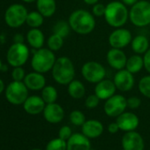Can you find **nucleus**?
Wrapping results in <instances>:
<instances>
[{
    "mask_svg": "<svg viewBox=\"0 0 150 150\" xmlns=\"http://www.w3.org/2000/svg\"><path fill=\"white\" fill-rule=\"evenodd\" d=\"M81 74L87 81L96 84L105 79L106 69L96 61H88L82 65Z\"/></svg>",
    "mask_w": 150,
    "mask_h": 150,
    "instance_id": "obj_8",
    "label": "nucleus"
},
{
    "mask_svg": "<svg viewBox=\"0 0 150 150\" xmlns=\"http://www.w3.org/2000/svg\"><path fill=\"white\" fill-rule=\"evenodd\" d=\"M139 91L145 97L150 98V75H146L139 81Z\"/></svg>",
    "mask_w": 150,
    "mask_h": 150,
    "instance_id": "obj_31",
    "label": "nucleus"
},
{
    "mask_svg": "<svg viewBox=\"0 0 150 150\" xmlns=\"http://www.w3.org/2000/svg\"><path fill=\"white\" fill-rule=\"evenodd\" d=\"M36 7L43 17L49 18L56 13L57 4L55 0H36Z\"/></svg>",
    "mask_w": 150,
    "mask_h": 150,
    "instance_id": "obj_22",
    "label": "nucleus"
},
{
    "mask_svg": "<svg viewBox=\"0 0 150 150\" xmlns=\"http://www.w3.org/2000/svg\"><path fill=\"white\" fill-rule=\"evenodd\" d=\"M132 40V34L128 29L118 28L111 32L109 36V43L111 48L123 49L129 45Z\"/></svg>",
    "mask_w": 150,
    "mask_h": 150,
    "instance_id": "obj_11",
    "label": "nucleus"
},
{
    "mask_svg": "<svg viewBox=\"0 0 150 150\" xmlns=\"http://www.w3.org/2000/svg\"><path fill=\"white\" fill-rule=\"evenodd\" d=\"M42 74L43 73L33 71L26 75L23 81L28 89L37 91V90L42 89L45 87L46 80Z\"/></svg>",
    "mask_w": 150,
    "mask_h": 150,
    "instance_id": "obj_20",
    "label": "nucleus"
},
{
    "mask_svg": "<svg viewBox=\"0 0 150 150\" xmlns=\"http://www.w3.org/2000/svg\"><path fill=\"white\" fill-rule=\"evenodd\" d=\"M143 67H144V60L140 55L135 54L131 56L129 58H127L125 69L128 70L132 74L139 72Z\"/></svg>",
    "mask_w": 150,
    "mask_h": 150,
    "instance_id": "obj_26",
    "label": "nucleus"
},
{
    "mask_svg": "<svg viewBox=\"0 0 150 150\" xmlns=\"http://www.w3.org/2000/svg\"><path fill=\"white\" fill-rule=\"evenodd\" d=\"M1 71H7V66L6 65L4 66V64H3L2 67H1Z\"/></svg>",
    "mask_w": 150,
    "mask_h": 150,
    "instance_id": "obj_46",
    "label": "nucleus"
},
{
    "mask_svg": "<svg viewBox=\"0 0 150 150\" xmlns=\"http://www.w3.org/2000/svg\"><path fill=\"white\" fill-rule=\"evenodd\" d=\"M67 142L59 137L54 139H51L46 146L45 150H66Z\"/></svg>",
    "mask_w": 150,
    "mask_h": 150,
    "instance_id": "obj_32",
    "label": "nucleus"
},
{
    "mask_svg": "<svg viewBox=\"0 0 150 150\" xmlns=\"http://www.w3.org/2000/svg\"><path fill=\"white\" fill-rule=\"evenodd\" d=\"M22 1H24L26 3H33V2L36 1V0H22Z\"/></svg>",
    "mask_w": 150,
    "mask_h": 150,
    "instance_id": "obj_45",
    "label": "nucleus"
},
{
    "mask_svg": "<svg viewBox=\"0 0 150 150\" xmlns=\"http://www.w3.org/2000/svg\"><path fill=\"white\" fill-rule=\"evenodd\" d=\"M12 76L13 81H24L26 74H25V70L22 68V66H18V67H14L13 72H12Z\"/></svg>",
    "mask_w": 150,
    "mask_h": 150,
    "instance_id": "obj_34",
    "label": "nucleus"
},
{
    "mask_svg": "<svg viewBox=\"0 0 150 150\" xmlns=\"http://www.w3.org/2000/svg\"><path fill=\"white\" fill-rule=\"evenodd\" d=\"M103 132V124L95 119L86 121L82 125V133L89 139H95L102 135Z\"/></svg>",
    "mask_w": 150,
    "mask_h": 150,
    "instance_id": "obj_21",
    "label": "nucleus"
},
{
    "mask_svg": "<svg viewBox=\"0 0 150 150\" xmlns=\"http://www.w3.org/2000/svg\"><path fill=\"white\" fill-rule=\"evenodd\" d=\"M32 150H42V149H37V148H35V149H32Z\"/></svg>",
    "mask_w": 150,
    "mask_h": 150,
    "instance_id": "obj_48",
    "label": "nucleus"
},
{
    "mask_svg": "<svg viewBox=\"0 0 150 150\" xmlns=\"http://www.w3.org/2000/svg\"><path fill=\"white\" fill-rule=\"evenodd\" d=\"M105 10H106V6L101 4V3H97L93 6L92 13L96 17H103V16H104Z\"/></svg>",
    "mask_w": 150,
    "mask_h": 150,
    "instance_id": "obj_36",
    "label": "nucleus"
},
{
    "mask_svg": "<svg viewBox=\"0 0 150 150\" xmlns=\"http://www.w3.org/2000/svg\"><path fill=\"white\" fill-rule=\"evenodd\" d=\"M52 77L60 85H68L75 77V68L71 60L67 57H58L52 69Z\"/></svg>",
    "mask_w": 150,
    "mask_h": 150,
    "instance_id": "obj_2",
    "label": "nucleus"
},
{
    "mask_svg": "<svg viewBox=\"0 0 150 150\" xmlns=\"http://www.w3.org/2000/svg\"><path fill=\"white\" fill-rule=\"evenodd\" d=\"M124 150H144V140L139 133L134 131L126 132L122 138Z\"/></svg>",
    "mask_w": 150,
    "mask_h": 150,
    "instance_id": "obj_13",
    "label": "nucleus"
},
{
    "mask_svg": "<svg viewBox=\"0 0 150 150\" xmlns=\"http://www.w3.org/2000/svg\"><path fill=\"white\" fill-rule=\"evenodd\" d=\"M2 65H3V64H2L1 59H0V71H1V67H2Z\"/></svg>",
    "mask_w": 150,
    "mask_h": 150,
    "instance_id": "obj_47",
    "label": "nucleus"
},
{
    "mask_svg": "<svg viewBox=\"0 0 150 150\" xmlns=\"http://www.w3.org/2000/svg\"><path fill=\"white\" fill-rule=\"evenodd\" d=\"M70 121L77 126H82V125L86 122V117L81 110H73L70 114Z\"/></svg>",
    "mask_w": 150,
    "mask_h": 150,
    "instance_id": "obj_33",
    "label": "nucleus"
},
{
    "mask_svg": "<svg viewBox=\"0 0 150 150\" xmlns=\"http://www.w3.org/2000/svg\"><path fill=\"white\" fill-rule=\"evenodd\" d=\"M47 44H48V48L50 50H51L52 51H57V50H59L63 47L64 38L62 36L53 33L49 37Z\"/></svg>",
    "mask_w": 150,
    "mask_h": 150,
    "instance_id": "obj_30",
    "label": "nucleus"
},
{
    "mask_svg": "<svg viewBox=\"0 0 150 150\" xmlns=\"http://www.w3.org/2000/svg\"><path fill=\"white\" fill-rule=\"evenodd\" d=\"M106 22L112 28H122L129 19V12L126 6L119 1H112L106 6L104 13Z\"/></svg>",
    "mask_w": 150,
    "mask_h": 150,
    "instance_id": "obj_3",
    "label": "nucleus"
},
{
    "mask_svg": "<svg viewBox=\"0 0 150 150\" xmlns=\"http://www.w3.org/2000/svg\"><path fill=\"white\" fill-rule=\"evenodd\" d=\"M143 60H144V68L146 70V71L150 73V48L144 54Z\"/></svg>",
    "mask_w": 150,
    "mask_h": 150,
    "instance_id": "obj_39",
    "label": "nucleus"
},
{
    "mask_svg": "<svg viewBox=\"0 0 150 150\" xmlns=\"http://www.w3.org/2000/svg\"><path fill=\"white\" fill-rule=\"evenodd\" d=\"M26 7L21 4H13L10 6L5 13V21L10 28H20L26 23L28 17Z\"/></svg>",
    "mask_w": 150,
    "mask_h": 150,
    "instance_id": "obj_7",
    "label": "nucleus"
},
{
    "mask_svg": "<svg viewBox=\"0 0 150 150\" xmlns=\"http://www.w3.org/2000/svg\"><path fill=\"white\" fill-rule=\"evenodd\" d=\"M117 89L122 92L130 91L134 86V77L133 74L126 69L118 70L113 80Z\"/></svg>",
    "mask_w": 150,
    "mask_h": 150,
    "instance_id": "obj_12",
    "label": "nucleus"
},
{
    "mask_svg": "<svg viewBox=\"0 0 150 150\" xmlns=\"http://www.w3.org/2000/svg\"><path fill=\"white\" fill-rule=\"evenodd\" d=\"M118 130H120V129H119V126H118V125L117 124V122H115V123H110V124L109 125V126H108V131H109L110 133H116V132H118Z\"/></svg>",
    "mask_w": 150,
    "mask_h": 150,
    "instance_id": "obj_40",
    "label": "nucleus"
},
{
    "mask_svg": "<svg viewBox=\"0 0 150 150\" xmlns=\"http://www.w3.org/2000/svg\"><path fill=\"white\" fill-rule=\"evenodd\" d=\"M127 108V99L121 95H114L106 100L104 103V112L111 117H117Z\"/></svg>",
    "mask_w": 150,
    "mask_h": 150,
    "instance_id": "obj_10",
    "label": "nucleus"
},
{
    "mask_svg": "<svg viewBox=\"0 0 150 150\" xmlns=\"http://www.w3.org/2000/svg\"><path fill=\"white\" fill-rule=\"evenodd\" d=\"M66 142V150H91L89 138L83 133H73Z\"/></svg>",
    "mask_w": 150,
    "mask_h": 150,
    "instance_id": "obj_17",
    "label": "nucleus"
},
{
    "mask_svg": "<svg viewBox=\"0 0 150 150\" xmlns=\"http://www.w3.org/2000/svg\"><path fill=\"white\" fill-rule=\"evenodd\" d=\"M68 22L71 30L79 35L90 34L96 28V20L93 13L82 9L72 12L69 16Z\"/></svg>",
    "mask_w": 150,
    "mask_h": 150,
    "instance_id": "obj_1",
    "label": "nucleus"
},
{
    "mask_svg": "<svg viewBox=\"0 0 150 150\" xmlns=\"http://www.w3.org/2000/svg\"><path fill=\"white\" fill-rule=\"evenodd\" d=\"M4 90H5V83L1 79H0V95L3 93Z\"/></svg>",
    "mask_w": 150,
    "mask_h": 150,
    "instance_id": "obj_44",
    "label": "nucleus"
},
{
    "mask_svg": "<svg viewBox=\"0 0 150 150\" xmlns=\"http://www.w3.org/2000/svg\"><path fill=\"white\" fill-rule=\"evenodd\" d=\"M44 17L37 11L28 13L26 23L32 28H38L43 24Z\"/></svg>",
    "mask_w": 150,
    "mask_h": 150,
    "instance_id": "obj_27",
    "label": "nucleus"
},
{
    "mask_svg": "<svg viewBox=\"0 0 150 150\" xmlns=\"http://www.w3.org/2000/svg\"><path fill=\"white\" fill-rule=\"evenodd\" d=\"M116 86L114 81L107 79H103L100 82L96 83L95 88V94L101 100H107L116 93Z\"/></svg>",
    "mask_w": 150,
    "mask_h": 150,
    "instance_id": "obj_18",
    "label": "nucleus"
},
{
    "mask_svg": "<svg viewBox=\"0 0 150 150\" xmlns=\"http://www.w3.org/2000/svg\"><path fill=\"white\" fill-rule=\"evenodd\" d=\"M27 41L32 48L35 50L41 49L44 43V35L38 28H32L28 32Z\"/></svg>",
    "mask_w": 150,
    "mask_h": 150,
    "instance_id": "obj_23",
    "label": "nucleus"
},
{
    "mask_svg": "<svg viewBox=\"0 0 150 150\" xmlns=\"http://www.w3.org/2000/svg\"><path fill=\"white\" fill-rule=\"evenodd\" d=\"M69 96L73 99H81L86 94V88L84 84L77 80H73L68 84L67 88Z\"/></svg>",
    "mask_w": 150,
    "mask_h": 150,
    "instance_id": "obj_25",
    "label": "nucleus"
},
{
    "mask_svg": "<svg viewBox=\"0 0 150 150\" xmlns=\"http://www.w3.org/2000/svg\"><path fill=\"white\" fill-rule=\"evenodd\" d=\"M132 50L135 54H145L146 50L149 49V42L148 39L145 35H139L135 36L131 42Z\"/></svg>",
    "mask_w": 150,
    "mask_h": 150,
    "instance_id": "obj_24",
    "label": "nucleus"
},
{
    "mask_svg": "<svg viewBox=\"0 0 150 150\" xmlns=\"http://www.w3.org/2000/svg\"><path fill=\"white\" fill-rule=\"evenodd\" d=\"M122 3H124L126 6H132L134 4H136L139 0H121Z\"/></svg>",
    "mask_w": 150,
    "mask_h": 150,
    "instance_id": "obj_42",
    "label": "nucleus"
},
{
    "mask_svg": "<svg viewBox=\"0 0 150 150\" xmlns=\"http://www.w3.org/2000/svg\"><path fill=\"white\" fill-rule=\"evenodd\" d=\"M56 60L54 51L50 49L41 48L34 52L31 65L35 71L46 73L52 69Z\"/></svg>",
    "mask_w": 150,
    "mask_h": 150,
    "instance_id": "obj_4",
    "label": "nucleus"
},
{
    "mask_svg": "<svg viewBox=\"0 0 150 150\" xmlns=\"http://www.w3.org/2000/svg\"><path fill=\"white\" fill-rule=\"evenodd\" d=\"M106 58H107L108 64L113 69H116L118 71V70L125 68L127 57L125 53L122 50V49L111 48L108 51Z\"/></svg>",
    "mask_w": 150,
    "mask_h": 150,
    "instance_id": "obj_14",
    "label": "nucleus"
},
{
    "mask_svg": "<svg viewBox=\"0 0 150 150\" xmlns=\"http://www.w3.org/2000/svg\"><path fill=\"white\" fill-rule=\"evenodd\" d=\"M71 135H72V133H71V129L69 126H67V125L62 126V127L60 128V130H59V132H58V137H59L60 139L65 140V141H67V140L70 139V137H71Z\"/></svg>",
    "mask_w": 150,
    "mask_h": 150,
    "instance_id": "obj_37",
    "label": "nucleus"
},
{
    "mask_svg": "<svg viewBox=\"0 0 150 150\" xmlns=\"http://www.w3.org/2000/svg\"><path fill=\"white\" fill-rule=\"evenodd\" d=\"M43 117L50 124H57L61 122L64 117V109L57 103H48L43 110Z\"/></svg>",
    "mask_w": 150,
    "mask_h": 150,
    "instance_id": "obj_15",
    "label": "nucleus"
},
{
    "mask_svg": "<svg viewBox=\"0 0 150 150\" xmlns=\"http://www.w3.org/2000/svg\"><path fill=\"white\" fill-rule=\"evenodd\" d=\"M14 42L17 43H23L24 42V37L21 34H17L14 37Z\"/></svg>",
    "mask_w": 150,
    "mask_h": 150,
    "instance_id": "obj_41",
    "label": "nucleus"
},
{
    "mask_svg": "<svg viewBox=\"0 0 150 150\" xmlns=\"http://www.w3.org/2000/svg\"><path fill=\"white\" fill-rule=\"evenodd\" d=\"M100 98L95 94V95H90L87 97L85 101V105L88 109H95L98 106L100 103Z\"/></svg>",
    "mask_w": 150,
    "mask_h": 150,
    "instance_id": "obj_35",
    "label": "nucleus"
},
{
    "mask_svg": "<svg viewBox=\"0 0 150 150\" xmlns=\"http://www.w3.org/2000/svg\"><path fill=\"white\" fill-rule=\"evenodd\" d=\"M6 97L13 105L23 104L28 97V88L24 81H13L6 87Z\"/></svg>",
    "mask_w": 150,
    "mask_h": 150,
    "instance_id": "obj_6",
    "label": "nucleus"
},
{
    "mask_svg": "<svg viewBox=\"0 0 150 150\" xmlns=\"http://www.w3.org/2000/svg\"><path fill=\"white\" fill-rule=\"evenodd\" d=\"M84 3L88 5V6H94L99 2V0H83Z\"/></svg>",
    "mask_w": 150,
    "mask_h": 150,
    "instance_id": "obj_43",
    "label": "nucleus"
},
{
    "mask_svg": "<svg viewBox=\"0 0 150 150\" xmlns=\"http://www.w3.org/2000/svg\"><path fill=\"white\" fill-rule=\"evenodd\" d=\"M45 106V102L43 101L42 96H28L23 103V108L25 111L30 115H37L41 112H43Z\"/></svg>",
    "mask_w": 150,
    "mask_h": 150,
    "instance_id": "obj_19",
    "label": "nucleus"
},
{
    "mask_svg": "<svg viewBox=\"0 0 150 150\" xmlns=\"http://www.w3.org/2000/svg\"><path fill=\"white\" fill-rule=\"evenodd\" d=\"M29 57V50L24 43L14 42L8 50L6 58L9 64L13 67L22 66Z\"/></svg>",
    "mask_w": 150,
    "mask_h": 150,
    "instance_id": "obj_9",
    "label": "nucleus"
},
{
    "mask_svg": "<svg viewBox=\"0 0 150 150\" xmlns=\"http://www.w3.org/2000/svg\"><path fill=\"white\" fill-rule=\"evenodd\" d=\"M140 104H141V100L137 96H132L127 99V107L132 110L138 109L140 106Z\"/></svg>",
    "mask_w": 150,
    "mask_h": 150,
    "instance_id": "obj_38",
    "label": "nucleus"
},
{
    "mask_svg": "<svg viewBox=\"0 0 150 150\" xmlns=\"http://www.w3.org/2000/svg\"><path fill=\"white\" fill-rule=\"evenodd\" d=\"M42 98L46 104L56 103L57 99V91L52 86H45L42 89Z\"/></svg>",
    "mask_w": 150,
    "mask_h": 150,
    "instance_id": "obj_28",
    "label": "nucleus"
},
{
    "mask_svg": "<svg viewBox=\"0 0 150 150\" xmlns=\"http://www.w3.org/2000/svg\"><path fill=\"white\" fill-rule=\"evenodd\" d=\"M129 20L132 25L138 28L150 25V2L139 0L129 11Z\"/></svg>",
    "mask_w": 150,
    "mask_h": 150,
    "instance_id": "obj_5",
    "label": "nucleus"
},
{
    "mask_svg": "<svg viewBox=\"0 0 150 150\" xmlns=\"http://www.w3.org/2000/svg\"><path fill=\"white\" fill-rule=\"evenodd\" d=\"M117 124L119 129L125 132L134 131L139 126V117L132 112H123L117 117Z\"/></svg>",
    "mask_w": 150,
    "mask_h": 150,
    "instance_id": "obj_16",
    "label": "nucleus"
},
{
    "mask_svg": "<svg viewBox=\"0 0 150 150\" xmlns=\"http://www.w3.org/2000/svg\"><path fill=\"white\" fill-rule=\"evenodd\" d=\"M71 29V28L69 25V22H66L64 21H59L54 25L53 33L62 36L63 38H65L69 35Z\"/></svg>",
    "mask_w": 150,
    "mask_h": 150,
    "instance_id": "obj_29",
    "label": "nucleus"
}]
</instances>
